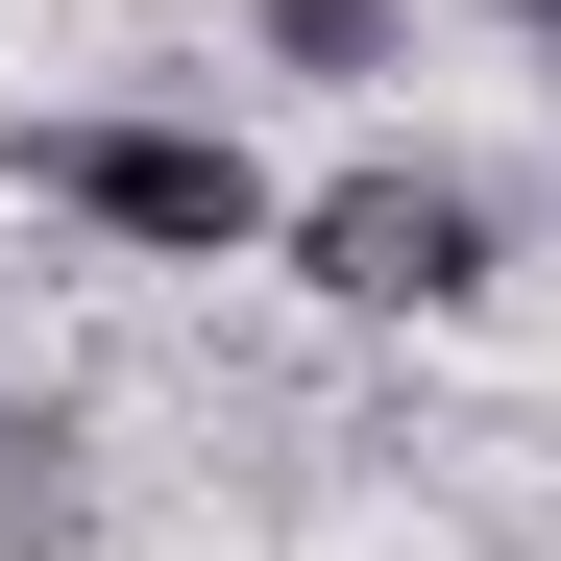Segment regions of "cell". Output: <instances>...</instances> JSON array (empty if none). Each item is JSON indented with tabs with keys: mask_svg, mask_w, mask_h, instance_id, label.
<instances>
[{
	"mask_svg": "<svg viewBox=\"0 0 561 561\" xmlns=\"http://www.w3.org/2000/svg\"><path fill=\"white\" fill-rule=\"evenodd\" d=\"M25 196H73V220H99V244H147V268H244V244H294V196H268L220 123H147V99L25 123Z\"/></svg>",
	"mask_w": 561,
	"mask_h": 561,
	"instance_id": "6da1fadb",
	"label": "cell"
},
{
	"mask_svg": "<svg viewBox=\"0 0 561 561\" xmlns=\"http://www.w3.org/2000/svg\"><path fill=\"white\" fill-rule=\"evenodd\" d=\"M294 268H318L342 318H463V294H489V196L415 171V147H366V171L294 196Z\"/></svg>",
	"mask_w": 561,
	"mask_h": 561,
	"instance_id": "7a4b0ae2",
	"label": "cell"
},
{
	"mask_svg": "<svg viewBox=\"0 0 561 561\" xmlns=\"http://www.w3.org/2000/svg\"><path fill=\"white\" fill-rule=\"evenodd\" d=\"M268 73H391V0H268Z\"/></svg>",
	"mask_w": 561,
	"mask_h": 561,
	"instance_id": "3957f363",
	"label": "cell"
},
{
	"mask_svg": "<svg viewBox=\"0 0 561 561\" xmlns=\"http://www.w3.org/2000/svg\"><path fill=\"white\" fill-rule=\"evenodd\" d=\"M513 25H537V49H561V0H513Z\"/></svg>",
	"mask_w": 561,
	"mask_h": 561,
	"instance_id": "277c9868",
	"label": "cell"
}]
</instances>
